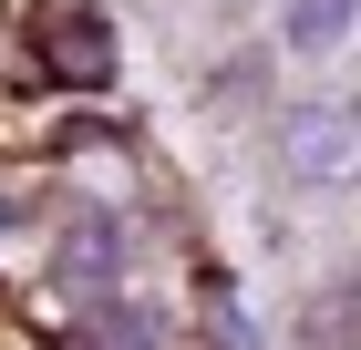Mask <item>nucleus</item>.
<instances>
[{
	"label": "nucleus",
	"instance_id": "1",
	"mask_svg": "<svg viewBox=\"0 0 361 350\" xmlns=\"http://www.w3.org/2000/svg\"><path fill=\"white\" fill-rule=\"evenodd\" d=\"M269 165H279V186H341V175L361 165V113L331 104V93L289 104L269 124Z\"/></svg>",
	"mask_w": 361,
	"mask_h": 350
},
{
	"label": "nucleus",
	"instance_id": "2",
	"mask_svg": "<svg viewBox=\"0 0 361 350\" xmlns=\"http://www.w3.org/2000/svg\"><path fill=\"white\" fill-rule=\"evenodd\" d=\"M42 42H52V73H73L83 93H93V82L114 73V31H104V11H93V0L52 11V31H42Z\"/></svg>",
	"mask_w": 361,
	"mask_h": 350
},
{
	"label": "nucleus",
	"instance_id": "3",
	"mask_svg": "<svg viewBox=\"0 0 361 350\" xmlns=\"http://www.w3.org/2000/svg\"><path fill=\"white\" fill-rule=\"evenodd\" d=\"M351 31H361V0H289V11H279V42L300 62H331Z\"/></svg>",
	"mask_w": 361,
	"mask_h": 350
},
{
	"label": "nucleus",
	"instance_id": "4",
	"mask_svg": "<svg viewBox=\"0 0 361 350\" xmlns=\"http://www.w3.org/2000/svg\"><path fill=\"white\" fill-rule=\"evenodd\" d=\"M300 340H310V350H361V268H341L331 289H310Z\"/></svg>",
	"mask_w": 361,
	"mask_h": 350
},
{
	"label": "nucleus",
	"instance_id": "5",
	"mask_svg": "<svg viewBox=\"0 0 361 350\" xmlns=\"http://www.w3.org/2000/svg\"><path fill=\"white\" fill-rule=\"evenodd\" d=\"M114 247H124V237H114V216H93V206H83L73 227H62V278H83V289H104V278L124 268Z\"/></svg>",
	"mask_w": 361,
	"mask_h": 350
},
{
	"label": "nucleus",
	"instance_id": "6",
	"mask_svg": "<svg viewBox=\"0 0 361 350\" xmlns=\"http://www.w3.org/2000/svg\"><path fill=\"white\" fill-rule=\"evenodd\" d=\"M258 82H269V52H238V62H217V82H207V93H217V104H248Z\"/></svg>",
	"mask_w": 361,
	"mask_h": 350
}]
</instances>
